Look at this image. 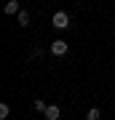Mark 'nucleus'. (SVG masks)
<instances>
[{"label":"nucleus","instance_id":"nucleus-1","mask_svg":"<svg viewBox=\"0 0 115 120\" xmlns=\"http://www.w3.org/2000/svg\"><path fill=\"white\" fill-rule=\"evenodd\" d=\"M51 24L56 27V30H67V27H70V16H67L64 11H56L54 19H51Z\"/></svg>","mask_w":115,"mask_h":120},{"label":"nucleus","instance_id":"nucleus-2","mask_svg":"<svg viewBox=\"0 0 115 120\" xmlns=\"http://www.w3.org/2000/svg\"><path fill=\"white\" fill-rule=\"evenodd\" d=\"M48 51H51L54 56H64V53L70 51V45H67V40H54V43H51V48H48Z\"/></svg>","mask_w":115,"mask_h":120},{"label":"nucleus","instance_id":"nucleus-3","mask_svg":"<svg viewBox=\"0 0 115 120\" xmlns=\"http://www.w3.org/2000/svg\"><path fill=\"white\" fill-rule=\"evenodd\" d=\"M46 115V120H59L62 117V109H59V104H48V109L43 112Z\"/></svg>","mask_w":115,"mask_h":120},{"label":"nucleus","instance_id":"nucleus-4","mask_svg":"<svg viewBox=\"0 0 115 120\" xmlns=\"http://www.w3.org/2000/svg\"><path fill=\"white\" fill-rule=\"evenodd\" d=\"M5 13H8V16H13V13H21L19 11V0H8V3H5V8H3Z\"/></svg>","mask_w":115,"mask_h":120},{"label":"nucleus","instance_id":"nucleus-5","mask_svg":"<svg viewBox=\"0 0 115 120\" xmlns=\"http://www.w3.org/2000/svg\"><path fill=\"white\" fill-rule=\"evenodd\" d=\"M16 22H19V27H27V24H30V13H27V11L16 13Z\"/></svg>","mask_w":115,"mask_h":120},{"label":"nucleus","instance_id":"nucleus-6","mask_svg":"<svg viewBox=\"0 0 115 120\" xmlns=\"http://www.w3.org/2000/svg\"><path fill=\"white\" fill-rule=\"evenodd\" d=\"M46 109H48V104L43 99H35V112H46Z\"/></svg>","mask_w":115,"mask_h":120},{"label":"nucleus","instance_id":"nucleus-7","mask_svg":"<svg viewBox=\"0 0 115 120\" xmlns=\"http://www.w3.org/2000/svg\"><path fill=\"white\" fill-rule=\"evenodd\" d=\"M99 117H102V112H99L96 107H94V109H88V115H86V120H99Z\"/></svg>","mask_w":115,"mask_h":120},{"label":"nucleus","instance_id":"nucleus-8","mask_svg":"<svg viewBox=\"0 0 115 120\" xmlns=\"http://www.w3.org/2000/svg\"><path fill=\"white\" fill-rule=\"evenodd\" d=\"M8 115H11V107L8 104H0V120H5Z\"/></svg>","mask_w":115,"mask_h":120},{"label":"nucleus","instance_id":"nucleus-9","mask_svg":"<svg viewBox=\"0 0 115 120\" xmlns=\"http://www.w3.org/2000/svg\"><path fill=\"white\" fill-rule=\"evenodd\" d=\"M40 56H43V48L38 45V48H35V51H32V59H40Z\"/></svg>","mask_w":115,"mask_h":120}]
</instances>
